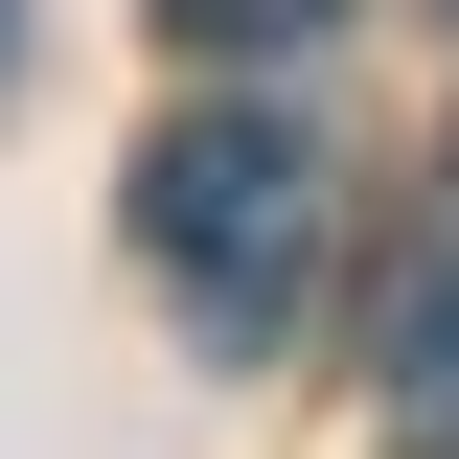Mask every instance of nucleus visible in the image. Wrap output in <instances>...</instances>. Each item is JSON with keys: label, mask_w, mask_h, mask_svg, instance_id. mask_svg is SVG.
<instances>
[{"label": "nucleus", "mask_w": 459, "mask_h": 459, "mask_svg": "<svg viewBox=\"0 0 459 459\" xmlns=\"http://www.w3.org/2000/svg\"><path fill=\"white\" fill-rule=\"evenodd\" d=\"M161 23H184V47H322L344 0H161Z\"/></svg>", "instance_id": "3"}, {"label": "nucleus", "mask_w": 459, "mask_h": 459, "mask_svg": "<svg viewBox=\"0 0 459 459\" xmlns=\"http://www.w3.org/2000/svg\"><path fill=\"white\" fill-rule=\"evenodd\" d=\"M368 368H391V437H413V459H459V253H391Z\"/></svg>", "instance_id": "2"}, {"label": "nucleus", "mask_w": 459, "mask_h": 459, "mask_svg": "<svg viewBox=\"0 0 459 459\" xmlns=\"http://www.w3.org/2000/svg\"><path fill=\"white\" fill-rule=\"evenodd\" d=\"M322 138L299 115H253V92H207V115H161L138 138V253L184 276V322L253 368V344H299V299H322Z\"/></svg>", "instance_id": "1"}]
</instances>
